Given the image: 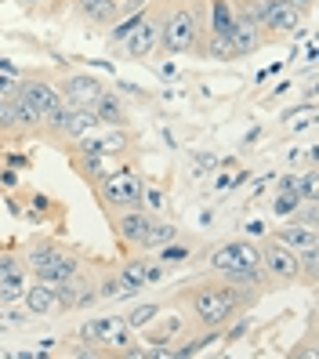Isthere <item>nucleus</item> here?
<instances>
[{
    "label": "nucleus",
    "instance_id": "obj_1",
    "mask_svg": "<svg viewBox=\"0 0 319 359\" xmlns=\"http://www.w3.org/2000/svg\"><path fill=\"white\" fill-rule=\"evenodd\" d=\"M262 294L265 290H258V287H240V283H229L225 276H215V280H200V283H189L185 290H178L175 305H185L196 327L222 330L225 323H232L236 316L258 305Z\"/></svg>",
    "mask_w": 319,
    "mask_h": 359
},
{
    "label": "nucleus",
    "instance_id": "obj_2",
    "mask_svg": "<svg viewBox=\"0 0 319 359\" xmlns=\"http://www.w3.org/2000/svg\"><path fill=\"white\" fill-rule=\"evenodd\" d=\"M203 33H207L203 0H160V55L167 58L189 55Z\"/></svg>",
    "mask_w": 319,
    "mask_h": 359
},
{
    "label": "nucleus",
    "instance_id": "obj_3",
    "mask_svg": "<svg viewBox=\"0 0 319 359\" xmlns=\"http://www.w3.org/2000/svg\"><path fill=\"white\" fill-rule=\"evenodd\" d=\"M26 265H29V276L40 280V283H62L80 272V255L69 247H62L58 240H33L29 243V255H26Z\"/></svg>",
    "mask_w": 319,
    "mask_h": 359
},
{
    "label": "nucleus",
    "instance_id": "obj_4",
    "mask_svg": "<svg viewBox=\"0 0 319 359\" xmlns=\"http://www.w3.org/2000/svg\"><path fill=\"white\" fill-rule=\"evenodd\" d=\"M142 175H138V167L135 163H120V171H109L98 185H95V193H98V203L105 215H116V210H131V207H142Z\"/></svg>",
    "mask_w": 319,
    "mask_h": 359
},
{
    "label": "nucleus",
    "instance_id": "obj_5",
    "mask_svg": "<svg viewBox=\"0 0 319 359\" xmlns=\"http://www.w3.org/2000/svg\"><path fill=\"white\" fill-rule=\"evenodd\" d=\"M254 11H258V22L265 29V44H276V40H287V36H301V26L308 18L290 0H254Z\"/></svg>",
    "mask_w": 319,
    "mask_h": 359
},
{
    "label": "nucleus",
    "instance_id": "obj_6",
    "mask_svg": "<svg viewBox=\"0 0 319 359\" xmlns=\"http://www.w3.org/2000/svg\"><path fill=\"white\" fill-rule=\"evenodd\" d=\"M113 51L120 58H131V62H145V58H153L160 51V0H149L142 22L127 33Z\"/></svg>",
    "mask_w": 319,
    "mask_h": 359
},
{
    "label": "nucleus",
    "instance_id": "obj_7",
    "mask_svg": "<svg viewBox=\"0 0 319 359\" xmlns=\"http://www.w3.org/2000/svg\"><path fill=\"white\" fill-rule=\"evenodd\" d=\"M76 337H80L83 345H98L102 352H113V355H120L127 345L135 341V330L127 327L123 316H98V320L80 323Z\"/></svg>",
    "mask_w": 319,
    "mask_h": 359
},
{
    "label": "nucleus",
    "instance_id": "obj_8",
    "mask_svg": "<svg viewBox=\"0 0 319 359\" xmlns=\"http://www.w3.org/2000/svg\"><path fill=\"white\" fill-rule=\"evenodd\" d=\"M232 4V44H236V58H250L265 48V29L258 22V11H254V0H229Z\"/></svg>",
    "mask_w": 319,
    "mask_h": 359
},
{
    "label": "nucleus",
    "instance_id": "obj_9",
    "mask_svg": "<svg viewBox=\"0 0 319 359\" xmlns=\"http://www.w3.org/2000/svg\"><path fill=\"white\" fill-rule=\"evenodd\" d=\"M196 265H203L207 272H232V269L262 265V247L250 243V240H229V243H218V247L203 250V255L196 258Z\"/></svg>",
    "mask_w": 319,
    "mask_h": 359
},
{
    "label": "nucleus",
    "instance_id": "obj_10",
    "mask_svg": "<svg viewBox=\"0 0 319 359\" xmlns=\"http://www.w3.org/2000/svg\"><path fill=\"white\" fill-rule=\"evenodd\" d=\"M55 88L62 95V102L69 109H95V102L102 98L105 83L95 73H66V76H55Z\"/></svg>",
    "mask_w": 319,
    "mask_h": 359
},
{
    "label": "nucleus",
    "instance_id": "obj_11",
    "mask_svg": "<svg viewBox=\"0 0 319 359\" xmlns=\"http://www.w3.org/2000/svg\"><path fill=\"white\" fill-rule=\"evenodd\" d=\"M29 265L26 258L11 255V250H0V309H11L22 302V294L29 287Z\"/></svg>",
    "mask_w": 319,
    "mask_h": 359
},
{
    "label": "nucleus",
    "instance_id": "obj_12",
    "mask_svg": "<svg viewBox=\"0 0 319 359\" xmlns=\"http://www.w3.org/2000/svg\"><path fill=\"white\" fill-rule=\"evenodd\" d=\"M262 265H265V272H269L276 283H297V276H301V262H297V250L287 247V243H280L276 236H265Z\"/></svg>",
    "mask_w": 319,
    "mask_h": 359
},
{
    "label": "nucleus",
    "instance_id": "obj_13",
    "mask_svg": "<svg viewBox=\"0 0 319 359\" xmlns=\"http://www.w3.org/2000/svg\"><path fill=\"white\" fill-rule=\"evenodd\" d=\"M153 222H156V215H149L145 207H131V210H116V215H109L113 236L127 250H138V240L145 236V229L153 225Z\"/></svg>",
    "mask_w": 319,
    "mask_h": 359
},
{
    "label": "nucleus",
    "instance_id": "obj_14",
    "mask_svg": "<svg viewBox=\"0 0 319 359\" xmlns=\"http://www.w3.org/2000/svg\"><path fill=\"white\" fill-rule=\"evenodd\" d=\"M18 95L26 102H33L40 113H51L62 105V95L55 88V76L51 73H22L18 76Z\"/></svg>",
    "mask_w": 319,
    "mask_h": 359
},
{
    "label": "nucleus",
    "instance_id": "obj_15",
    "mask_svg": "<svg viewBox=\"0 0 319 359\" xmlns=\"http://www.w3.org/2000/svg\"><path fill=\"white\" fill-rule=\"evenodd\" d=\"M73 15L83 26L102 29V26H113L120 18V4L116 0H73Z\"/></svg>",
    "mask_w": 319,
    "mask_h": 359
},
{
    "label": "nucleus",
    "instance_id": "obj_16",
    "mask_svg": "<svg viewBox=\"0 0 319 359\" xmlns=\"http://www.w3.org/2000/svg\"><path fill=\"white\" fill-rule=\"evenodd\" d=\"M91 113L98 116L102 128H127V123H131V113H127V105H123L120 91H109V88L102 91V98L95 102Z\"/></svg>",
    "mask_w": 319,
    "mask_h": 359
},
{
    "label": "nucleus",
    "instance_id": "obj_17",
    "mask_svg": "<svg viewBox=\"0 0 319 359\" xmlns=\"http://www.w3.org/2000/svg\"><path fill=\"white\" fill-rule=\"evenodd\" d=\"M200 58H215V62H236V44L225 33H203L193 48Z\"/></svg>",
    "mask_w": 319,
    "mask_h": 359
},
{
    "label": "nucleus",
    "instance_id": "obj_18",
    "mask_svg": "<svg viewBox=\"0 0 319 359\" xmlns=\"http://www.w3.org/2000/svg\"><path fill=\"white\" fill-rule=\"evenodd\" d=\"M116 276H120L123 294H138L142 287H149V258H145V255L127 258V262L116 269Z\"/></svg>",
    "mask_w": 319,
    "mask_h": 359
},
{
    "label": "nucleus",
    "instance_id": "obj_19",
    "mask_svg": "<svg viewBox=\"0 0 319 359\" xmlns=\"http://www.w3.org/2000/svg\"><path fill=\"white\" fill-rule=\"evenodd\" d=\"M18 305H26L29 316H51L55 312V290L51 283H40V280H29L26 294H22V302Z\"/></svg>",
    "mask_w": 319,
    "mask_h": 359
},
{
    "label": "nucleus",
    "instance_id": "obj_20",
    "mask_svg": "<svg viewBox=\"0 0 319 359\" xmlns=\"http://www.w3.org/2000/svg\"><path fill=\"white\" fill-rule=\"evenodd\" d=\"M95 131H102V123H98V116L91 113V109H73L69 113V120H66V128H62V142H76V138H88V135H95ZM58 142V145H62Z\"/></svg>",
    "mask_w": 319,
    "mask_h": 359
},
{
    "label": "nucleus",
    "instance_id": "obj_21",
    "mask_svg": "<svg viewBox=\"0 0 319 359\" xmlns=\"http://www.w3.org/2000/svg\"><path fill=\"white\" fill-rule=\"evenodd\" d=\"M283 222H287L283 229L272 232L280 243H287V247H294V250H305V247L319 243V229H305L301 222H294V218H283Z\"/></svg>",
    "mask_w": 319,
    "mask_h": 359
},
{
    "label": "nucleus",
    "instance_id": "obj_22",
    "mask_svg": "<svg viewBox=\"0 0 319 359\" xmlns=\"http://www.w3.org/2000/svg\"><path fill=\"white\" fill-rule=\"evenodd\" d=\"M153 262H160L163 269H178V265H189L193 262V243H185V240H171V243H163L153 250Z\"/></svg>",
    "mask_w": 319,
    "mask_h": 359
},
{
    "label": "nucleus",
    "instance_id": "obj_23",
    "mask_svg": "<svg viewBox=\"0 0 319 359\" xmlns=\"http://www.w3.org/2000/svg\"><path fill=\"white\" fill-rule=\"evenodd\" d=\"M171 240H178V229L156 218L153 225L145 229V236L138 240V255H153L156 247H163V243H171Z\"/></svg>",
    "mask_w": 319,
    "mask_h": 359
},
{
    "label": "nucleus",
    "instance_id": "obj_24",
    "mask_svg": "<svg viewBox=\"0 0 319 359\" xmlns=\"http://www.w3.org/2000/svg\"><path fill=\"white\" fill-rule=\"evenodd\" d=\"M160 312H163V302H149V305L131 309L123 320H127V327H131V330H145V327H153L160 320Z\"/></svg>",
    "mask_w": 319,
    "mask_h": 359
},
{
    "label": "nucleus",
    "instance_id": "obj_25",
    "mask_svg": "<svg viewBox=\"0 0 319 359\" xmlns=\"http://www.w3.org/2000/svg\"><path fill=\"white\" fill-rule=\"evenodd\" d=\"M232 29V4L229 0H210V18H207V33H225Z\"/></svg>",
    "mask_w": 319,
    "mask_h": 359
},
{
    "label": "nucleus",
    "instance_id": "obj_26",
    "mask_svg": "<svg viewBox=\"0 0 319 359\" xmlns=\"http://www.w3.org/2000/svg\"><path fill=\"white\" fill-rule=\"evenodd\" d=\"M297 262H301V276H297V283L315 287V280H319V243L297 250Z\"/></svg>",
    "mask_w": 319,
    "mask_h": 359
},
{
    "label": "nucleus",
    "instance_id": "obj_27",
    "mask_svg": "<svg viewBox=\"0 0 319 359\" xmlns=\"http://www.w3.org/2000/svg\"><path fill=\"white\" fill-rule=\"evenodd\" d=\"M102 138V156H116V153H127L131 149V135H127V128H105Z\"/></svg>",
    "mask_w": 319,
    "mask_h": 359
},
{
    "label": "nucleus",
    "instance_id": "obj_28",
    "mask_svg": "<svg viewBox=\"0 0 319 359\" xmlns=\"http://www.w3.org/2000/svg\"><path fill=\"white\" fill-rule=\"evenodd\" d=\"M95 290H98V302H113V298H120V294H123L116 272H105V276L95 283Z\"/></svg>",
    "mask_w": 319,
    "mask_h": 359
},
{
    "label": "nucleus",
    "instance_id": "obj_29",
    "mask_svg": "<svg viewBox=\"0 0 319 359\" xmlns=\"http://www.w3.org/2000/svg\"><path fill=\"white\" fill-rule=\"evenodd\" d=\"M301 203H305V200L297 196V193H280V196L272 200V215H276V218H290Z\"/></svg>",
    "mask_w": 319,
    "mask_h": 359
},
{
    "label": "nucleus",
    "instance_id": "obj_30",
    "mask_svg": "<svg viewBox=\"0 0 319 359\" xmlns=\"http://www.w3.org/2000/svg\"><path fill=\"white\" fill-rule=\"evenodd\" d=\"M142 207L149 210V215H160L163 210V189L160 185H145L142 189Z\"/></svg>",
    "mask_w": 319,
    "mask_h": 359
},
{
    "label": "nucleus",
    "instance_id": "obj_31",
    "mask_svg": "<svg viewBox=\"0 0 319 359\" xmlns=\"http://www.w3.org/2000/svg\"><path fill=\"white\" fill-rule=\"evenodd\" d=\"M215 167H222V160L215 153H193V175H207Z\"/></svg>",
    "mask_w": 319,
    "mask_h": 359
},
{
    "label": "nucleus",
    "instance_id": "obj_32",
    "mask_svg": "<svg viewBox=\"0 0 319 359\" xmlns=\"http://www.w3.org/2000/svg\"><path fill=\"white\" fill-rule=\"evenodd\" d=\"M18 95V76L0 69V98H15Z\"/></svg>",
    "mask_w": 319,
    "mask_h": 359
},
{
    "label": "nucleus",
    "instance_id": "obj_33",
    "mask_svg": "<svg viewBox=\"0 0 319 359\" xmlns=\"http://www.w3.org/2000/svg\"><path fill=\"white\" fill-rule=\"evenodd\" d=\"M247 327H250V316L243 312V316H240V323H236V327H229V334H225V337H229V341H240V337L247 334Z\"/></svg>",
    "mask_w": 319,
    "mask_h": 359
},
{
    "label": "nucleus",
    "instance_id": "obj_34",
    "mask_svg": "<svg viewBox=\"0 0 319 359\" xmlns=\"http://www.w3.org/2000/svg\"><path fill=\"white\" fill-rule=\"evenodd\" d=\"M18 4H22L26 11H33V15H44L48 11V0H18Z\"/></svg>",
    "mask_w": 319,
    "mask_h": 359
},
{
    "label": "nucleus",
    "instance_id": "obj_35",
    "mask_svg": "<svg viewBox=\"0 0 319 359\" xmlns=\"http://www.w3.org/2000/svg\"><path fill=\"white\" fill-rule=\"evenodd\" d=\"M297 182H301L297 175H283L280 178V193H297Z\"/></svg>",
    "mask_w": 319,
    "mask_h": 359
},
{
    "label": "nucleus",
    "instance_id": "obj_36",
    "mask_svg": "<svg viewBox=\"0 0 319 359\" xmlns=\"http://www.w3.org/2000/svg\"><path fill=\"white\" fill-rule=\"evenodd\" d=\"M4 163H8V167H29V156H18V153H8V156H4Z\"/></svg>",
    "mask_w": 319,
    "mask_h": 359
},
{
    "label": "nucleus",
    "instance_id": "obj_37",
    "mask_svg": "<svg viewBox=\"0 0 319 359\" xmlns=\"http://www.w3.org/2000/svg\"><path fill=\"white\" fill-rule=\"evenodd\" d=\"M18 182V175L15 171H8V167H4V171H0V189H11Z\"/></svg>",
    "mask_w": 319,
    "mask_h": 359
},
{
    "label": "nucleus",
    "instance_id": "obj_38",
    "mask_svg": "<svg viewBox=\"0 0 319 359\" xmlns=\"http://www.w3.org/2000/svg\"><path fill=\"white\" fill-rule=\"evenodd\" d=\"M247 232H250L254 240H258V236H265V232H269V225H265V222H250V225H247Z\"/></svg>",
    "mask_w": 319,
    "mask_h": 359
},
{
    "label": "nucleus",
    "instance_id": "obj_39",
    "mask_svg": "<svg viewBox=\"0 0 319 359\" xmlns=\"http://www.w3.org/2000/svg\"><path fill=\"white\" fill-rule=\"evenodd\" d=\"M178 73V66H175V62H163V66H160V76H167V80H171Z\"/></svg>",
    "mask_w": 319,
    "mask_h": 359
}]
</instances>
